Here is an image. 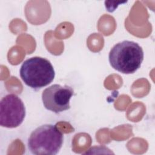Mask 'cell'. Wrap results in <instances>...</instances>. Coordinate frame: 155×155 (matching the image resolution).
<instances>
[{"label": "cell", "instance_id": "cell-1", "mask_svg": "<svg viewBox=\"0 0 155 155\" xmlns=\"http://www.w3.org/2000/svg\"><path fill=\"white\" fill-rule=\"evenodd\" d=\"M144 53L136 42L124 41L114 45L111 49L108 59L111 66L124 74H132L141 65Z\"/></svg>", "mask_w": 155, "mask_h": 155}, {"label": "cell", "instance_id": "cell-2", "mask_svg": "<svg viewBox=\"0 0 155 155\" xmlns=\"http://www.w3.org/2000/svg\"><path fill=\"white\" fill-rule=\"evenodd\" d=\"M63 141V133L56 125L44 124L31 133L28 148L33 154L55 155L62 148Z\"/></svg>", "mask_w": 155, "mask_h": 155}, {"label": "cell", "instance_id": "cell-3", "mask_svg": "<svg viewBox=\"0 0 155 155\" xmlns=\"http://www.w3.org/2000/svg\"><path fill=\"white\" fill-rule=\"evenodd\" d=\"M19 74L27 86L38 90L52 82L55 76V71L48 59L35 56L26 59L22 64Z\"/></svg>", "mask_w": 155, "mask_h": 155}, {"label": "cell", "instance_id": "cell-4", "mask_svg": "<svg viewBox=\"0 0 155 155\" xmlns=\"http://www.w3.org/2000/svg\"><path fill=\"white\" fill-rule=\"evenodd\" d=\"M25 107L21 100L15 94L4 96L0 102V125L3 127L12 128L19 126L25 116Z\"/></svg>", "mask_w": 155, "mask_h": 155}, {"label": "cell", "instance_id": "cell-5", "mask_svg": "<svg viewBox=\"0 0 155 155\" xmlns=\"http://www.w3.org/2000/svg\"><path fill=\"white\" fill-rule=\"evenodd\" d=\"M73 95V90L71 87L53 84L44 90L42 100L47 110L59 113L70 109V100Z\"/></svg>", "mask_w": 155, "mask_h": 155}]
</instances>
